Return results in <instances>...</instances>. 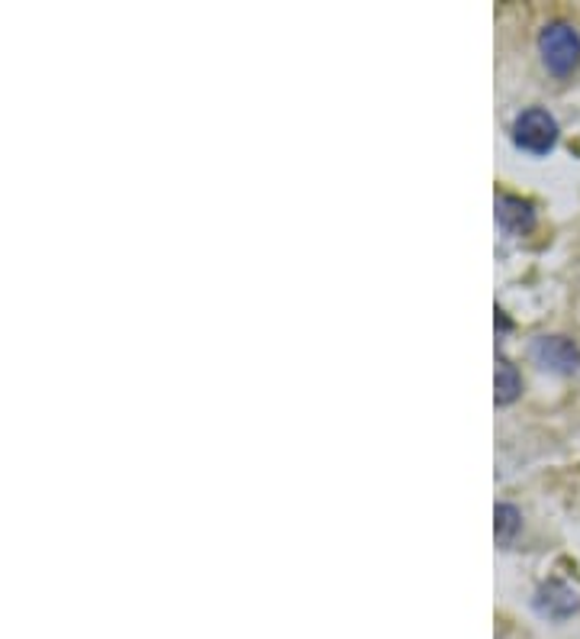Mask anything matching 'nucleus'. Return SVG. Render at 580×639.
Instances as JSON below:
<instances>
[{"label":"nucleus","mask_w":580,"mask_h":639,"mask_svg":"<svg viewBox=\"0 0 580 639\" xmlns=\"http://www.w3.org/2000/svg\"><path fill=\"white\" fill-rule=\"evenodd\" d=\"M539 52L545 68L565 78L580 65V33L571 23H552L539 33Z\"/></svg>","instance_id":"f257e3e1"},{"label":"nucleus","mask_w":580,"mask_h":639,"mask_svg":"<svg viewBox=\"0 0 580 639\" xmlns=\"http://www.w3.org/2000/svg\"><path fill=\"white\" fill-rule=\"evenodd\" d=\"M513 142L519 149H526V152L545 155L558 142V120L549 111H542V107L523 111L516 117V124H513Z\"/></svg>","instance_id":"f03ea898"},{"label":"nucleus","mask_w":580,"mask_h":639,"mask_svg":"<svg viewBox=\"0 0 580 639\" xmlns=\"http://www.w3.org/2000/svg\"><path fill=\"white\" fill-rule=\"evenodd\" d=\"M532 359L558 375H571L580 369V349L568 336H539L532 343Z\"/></svg>","instance_id":"7ed1b4c3"},{"label":"nucleus","mask_w":580,"mask_h":639,"mask_svg":"<svg viewBox=\"0 0 580 639\" xmlns=\"http://www.w3.org/2000/svg\"><path fill=\"white\" fill-rule=\"evenodd\" d=\"M580 608V588H575V582L568 578H555L549 585H542L539 591V611L549 617H571Z\"/></svg>","instance_id":"20e7f679"},{"label":"nucleus","mask_w":580,"mask_h":639,"mask_svg":"<svg viewBox=\"0 0 580 639\" xmlns=\"http://www.w3.org/2000/svg\"><path fill=\"white\" fill-rule=\"evenodd\" d=\"M497 223H500L506 233H529L532 223H536V210H532V204L523 201V197L500 194V197H497Z\"/></svg>","instance_id":"39448f33"},{"label":"nucleus","mask_w":580,"mask_h":639,"mask_svg":"<svg viewBox=\"0 0 580 639\" xmlns=\"http://www.w3.org/2000/svg\"><path fill=\"white\" fill-rule=\"evenodd\" d=\"M523 391V379L519 372L506 362V359H497V404H513Z\"/></svg>","instance_id":"423d86ee"},{"label":"nucleus","mask_w":580,"mask_h":639,"mask_svg":"<svg viewBox=\"0 0 580 639\" xmlns=\"http://www.w3.org/2000/svg\"><path fill=\"white\" fill-rule=\"evenodd\" d=\"M493 533H497V542L500 546H510L513 539H516V533H519V511L513 508V504H497V511H493Z\"/></svg>","instance_id":"0eeeda50"}]
</instances>
